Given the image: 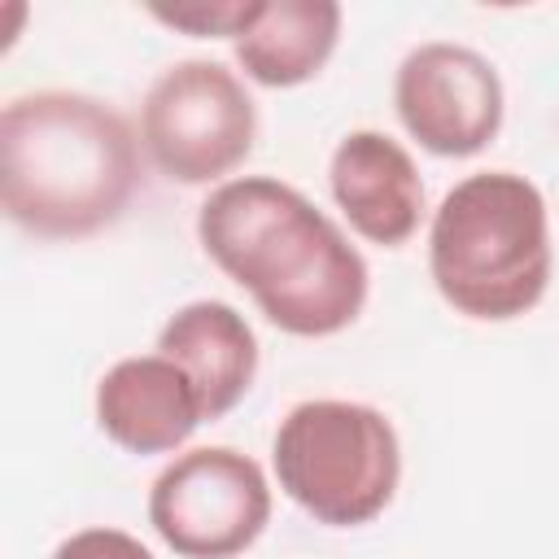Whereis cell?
Listing matches in <instances>:
<instances>
[{
  "label": "cell",
  "mask_w": 559,
  "mask_h": 559,
  "mask_svg": "<svg viewBox=\"0 0 559 559\" xmlns=\"http://www.w3.org/2000/svg\"><path fill=\"white\" fill-rule=\"evenodd\" d=\"M197 240L253 297L262 319L288 336H336L367 306V258L284 179L240 175L218 183L197 210Z\"/></svg>",
  "instance_id": "1"
},
{
  "label": "cell",
  "mask_w": 559,
  "mask_h": 559,
  "mask_svg": "<svg viewBox=\"0 0 559 559\" xmlns=\"http://www.w3.org/2000/svg\"><path fill=\"white\" fill-rule=\"evenodd\" d=\"M140 188L131 122L87 92H26L0 114V201L39 240H83L114 227Z\"/></svg>",
  "instance_id": "2"
},
{
  "label": "cell",
  "mask_w": 559,
  "mask_h": 559,
  "mask_svg": "<svg viewBox=\"0 0 559 559\" xmlns=\"http://www.w3.org/2000/svg\"><path fill=\"white\" fill-rule=\"evenodd\" d=\"M546 197L515 170L459 179L428 223V275L441 301L476 323L528 314L550 284Z\"/></svg>",
  "instance_id": "3"
},
{
  "label": "cell",
  "mask_w": 559,
  "mask_h": 559,
  "mask_svg": "<svg viewBox=\"0 0 559 559\" xmlns=\"http://www.w3.org/2000/svg\"><path fill=\"white\" fill-rule=\"evenodd\" d=\"M280 489L328 528L371 524L397 493L402 441L384 411L345 397L297 402L271 441Z\"/></svg>",
  "instance_id": "4"
},
{
  "label": "cell",
  "mask_w": 559,
  "mask_h": 559,
  "mask_svg": "<svg viewBox=\"0 0 559 559\" xmlns=\"http://www.w3.org/2000/svg\"><path fill=\"white\" fill-rule=\"evenodd\" d=\"M258 105L236 70L188 57L162 70L140 105V148L170 183H227L253 153Z\"/></svg>",
  "instance_id": "5"
},
{
  "label": "cell",
  "mask_w": 559,
  "mask_h": 559,
  "mask_svg": "<svg viewBox=\"0 0 559 559\" xmlns=\"http://www.w3.org/2000/svg\"><path fill=\"white\" fill-rule=\"evenodd\" d=\"M148 524L179 559H236L271 524V480L231 445H197L157 472Z\"/></svg>",
  "instance_id": "6"
},
{
  "label": "cell",
  "mask_w": 559,
  "mask_h": 559,
  "mask_svg": "<svg viewBox=\"0 0 559 559\" xmlns=\"http://www.w3.org/2000/svg\"><path fill=\"white\" fill-rule=\"evenodd\" d=\"M393 109L432 157H476L502 131L507 92L489 57L467 44H419L393 74Z\"/></svg>",
  "instance_id": "7"
},
{
  "label": "cell",
  "mask_w": 559,
  "mask_h": 559,
  "mask_svg": "<svg viewBox=\"0 0 559 559\" xmlns=\"http://www.w3.org/2000/svg\"><path fill=\"white\" fill-rule=\"evenodd\" d=\"M328 188L349 231L367 245L397 249L419 231L424 179L415 157L384 131H349L328 162Z\"/></svg>",
  "instance_id": "8"
},
{
  "label": "cell",
  "mask_w": 559,
  "mask_h": 559,
  "mask_svg": "<svg viewBox=\"0 0 559 559\" xmlns=\"http://www.w3.org/2000/svg\"><path fill=\"white\" fill-rule=\"evenodd\" d=\"M201 393L166 354L118 358L96 380V428L127 454H170L201 428Z\"/></svg>",
  "instance_id": "9"
},
{
  "label": "cell",
  "mask_w": 559,
  "mask_h": 559,
  "mask_svg": "<svg viewBox=\"0 0 559 559\" xmlns=\"http://www.w3.org/2000/svg\"><path fill=\"white\" fill-rule=\"evenodd\" d=\"M157 354L188 371L201 393L205 419H223L227 411H236L258 376V336L249 319L214 297L179 306L157 332Z\"/></svg>",
  "instance_id": "10"
},
{
  "label": "cell",
  "mask_w": 559,
  "mask_h": 559,
  "mask_svg": "<svg viewBox=\"0 0 559 559\" xmlns=\"http://www.w3.org/2000/svg\"><path fill=\"white\" fill-rule=\"evenodd\" d=\"M336 44V0H266L262 17L236 39V66L262 87H297L332 61Z\"/></svg>",
  "instance_id": "11"
},
{
  "label": "cell",
  "mask_w": 559,
  "mask_h": 559,
  "mask_svg": "<svg viewBox=\"0 0 559 559\" xmlns=\"http://www.w3.org/2000/svg\"><path fill=\"white\" fill-rule=\"evenodd\" d=\"M266 0H183V4H148V13L170 26L183 31L192 39H240L258 17H262Z\"/></svg>",
  "instance_id": "12"
},
{
  "label": "cell",
  "mask_w": 559,
  "mask_h": 559,
  "mask_svg": "<svg viewBox=\"0 0 559 559\" xmlns=\"http://www.w3.org/2000/svg\"><path fill=\"white\" fill-rule=\"evenodd\" d=\"M52 559H153V550H148L140 537L122 533V528L96 524V528L70 533V537L52 550Z\"/></svg>",
  "instance_id": "13"
}]
</instances>
